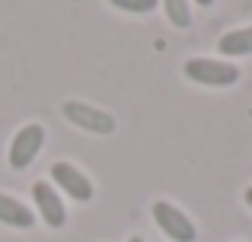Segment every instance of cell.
<instances>
[{"label":"cell","mask_w":252,"mask_h":242,"mask_svg":"<svg viewBox=\"0 0 252 242\" xmlns=\"http://www.w3.org/2000/svg\"><path fill=\"white\" fill-rule=\"evenodd\" d=\"M64 118L77 128L90 131V134H112L115 131V118L109 112L96 106H86V102H64Z\"/></svg>","instance_id":"cell-3"},{"label":"cell","mask_w":252,"mask_h":242,"mask_svg":"<svg viewBox=\"0 0 252 242\" xmlns=\"http://www.w3.org/2000/svg\"><path fill=\"white\" fill-rule=\"evenodd\" d=\"M185 77L201 86H233L240 80V67L227 61H208V57H191L185 61Z\"/></svg>","instance_id":"cell-1"},{"label":"cell","mask_w":252,"mask_h":242,"mask_svg":"<svg viewBox=\"0 0 252 242\" xmlns=\"http://www.w3.org/2000/svg\"><path fill=\"white\" fill-rule=\"evenodd\" d=\"M51 182H58V188H61L64 194H70L74 201H90L93 198V182L86 179L77 166H70V162H55V166H51Z\"/></svg>","instance_id":"cell-5"},{"label":"cell","mask_w":252,"mask_h":242,"mask_svg":"<svg viewBox=\"0 0 252 242\" xmlns=\"http://www.w3.org/2000/svg\"><path fill=\"white\" fill-rule=\"evenodd\" d=\"M45 143V128L42 124H26V128L16 131V137H13L10 143V166L13 169H26L32 160H35V153L42 150Z\"/></svg>","instance_id":"cell-4"},{"label":"cell","mask_w":252,"mask_h":242,"mask_svg":"<svg viewBox=\"0 0 252 242\" xmlns=\"http://www.w3.org/2000/svg\"><path fill=\"white\" fill-rule=\"evenodd\" d=\"M112 6H118V10H128V13H150L160 0H109Z\"/></svg>","instance_id":"cell-10"},{"label":"cell","mask_w":252,"mask_h":242,"mask_svg":"<svg viewBox=\"0 0 252 242\" xmlns=\"http://www.w3.org/2000/svg\"><path fill=\"white\" fill-rule=\"evenodd\" d=\"M32 198H35V207L38 214H42V220L48 226H64L67 223V207H64V201L58 198V191L48 185V182H35L32 185Z\"/></svg>","instance_id":"cell-6"},{"label":"cell","mask_w":252,"mask_h":242,"mask_svg":"<svg viewBox=\"0 0 252 242\" xmlns=\"http://www.w3.org/2000/svg\"><path fill=\"white\" fill-rule=\"evenodd\" d=\"M0 223L19 226V230H29V226L35 223V214H32L29 207H23L16 198H10V194H0Z\"/></svg>","instance_id":"cell-7"},{"label":"cell","mask_w":252,"mask_h":242,"mask_svg":"<svg viewBox=\"0 0 252 242\" xmlns=\"http://www.w3.org/2000/svg\"><path fill=\"white\" fill-rule=\"evenodd\" d=\"M195 3H198V6H211V3H214V0H195Z\"/></svg>","instance_id":"cell-11"},{"label":"cell","mask_w":252,"mask_h":242,"mask_svg":"<svg viewBox=\"0 0 252 242\" xmlns=\"http://www.w3.org/2000/svg\"><path fill=\"white\" fill-rule=\"evenodd\" d=\"M154 220L172 242H195V236H198L195 223H191L179 207H172L169 201H157L154 204Z\"/></svg>","instance_id":"cell-2"},{"label":"cell","mask_w":252,"mask_h":242,"mask_svg":"<svg viewBox=\"0 0 252 242\" xmlns=\"http://www.w3.org/2000/svg\"><path fill=\"white\" fill-rule=\"evenodd\" d=\"M217 51H220V54H236V57L252 54V26L227 32V35L217 42Z\"/></svg>","instance_id":"cell-8"},{"label":"cell","mask_w":252,"mask_h":242,"mask_svg":"<svg viewBox=\"0 0 252 242\" xmlns=\"http://www.w3.org/2000/svg\"><path fill=\"white\" fill-rule=\"evenodd\" d=\"M246 204L252 207V188H249V191H246Z\"/></svg>","instance_id":"cell-12"},{"label":"cell","mask_w":252,"mask_h":242,"mask_svg":"<svg viewBox=\"0 0 252 242\" xmlns=\"http://www.w3.org/2000/svg\"><path fill=\"white\" fill-rule=\"evenodd\" d=\"M163 10H166V19L176 29H185V26L191 23V3L189 0H160Z\"/></svg>","instance_id":"cell-9"},{"label":"cell","mask_w":252,"mask_h":242,"mask_svg":"<svg viewBox=\"0 0 252 242\" xmlns=\"http://www.w3.org/2000/svg\"><path fill=\"white\" fill-rule=\"evenodd\" d=\"M128 242H144V239H137V236H134V239H128Z\"/></svg>","instance_id":"cell-13"}]
</instances>
